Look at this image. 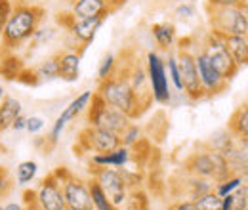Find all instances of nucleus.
<instances>
[{"instance_id": "ea45409f", "label": "nucleus", "mask_w": 248, "mask_h": 210, "mask_svg": "<svg viewBox=\"0 0 248 210\" xmlns=\"http://www.w3.org/2000/svg\"><path fill=\"white\" fill-rule=\"evenodd\" d=\"M245 0H208L206 8H229V6H241Z\"/></svg>"}, {"instance_id": "1a4fd4ad", "label": "nucleus", "mask_w": 248, "mask_h": 210, "mask_svg": "<svg viewBox=\"0 0 248 210\" xmlns=\"http://www.w3.org/2000/svg\"><path fill=\"white\" fill-rule=\"evenodd\" d=\"M93 180L101 185V189L105 191V195L109 197V201L121 209L128 201V183L124 180L123 172L119 168H111V166H93L92 172Z\"/></svg>"}, {"instance_id": "ddd939ff", "label": "nucleus", "mask_w": 248, "mask_h": 210, "mask_svg": "<svg viewBox=\"0 0 248 210\" xmlns=\"http://www.w3.org/2000/svg\"><path fill=\"white\" fill-rule=\"evenodd\" d=\"M195 61H197V71H199V79H201V86L204 90V97H212L217 96L227 88V81L217 73V69L210 63V60L201 52H193Z\"/></svg>"}, {"instance_id": "9b49d317", "label": "nucleus", "mask_w": 248, "mask_h": 210, "mask_svg": "<svg viewBox=\"0 0 248 210\" xmlns=\"http://www.w3.org/2000/svg\"><path fill=\"white\" fill-rule=\"evenodd\" d=\"M69 17H60V23H63L67 31H69V34L73 36V40H75V44H78L80 46V52L82 50H86L88 46H90V42H92L93 38H95V34H97V31L99 27L103 25V17H92V19H75L71 14H67Z\"/></svg>"}, {"instance_id": "dca6fc26", "label": "nucleus", "mask_w": 248, "mask_h": 210, "mask_svg": "<svg viewBox=\"0 0 248 210\" xmlns=\"http://www.w3.org/2000/svg\"><path fill=\"white\" fill-rule=\"evenodd\" d=\"M80 50H63L58 54V63H60V79L65 82H77L80 77Z\"/></svg>"}, {"instance_id": "9d476101", "label": "nucleus", "mask_w": 248, "mask_h": 210, "mask_svg": "<svg viewBox=\"0 0 248 210\" xmlns=\"http://www.w3.org/2000/svg\"><path fill=\"white\" fill-rule=\"evenodd\" d=\"M78 144L84 151H93V153H109L121 147V136L115 132H109L105 128L97 126H86L80 132Z\"/></svg>"}, {"instance_id": "2f4dec72", "label": "nucleus", "mask_w": 248, "mask_h": 210, "mask_svg": "<svg viewBox=\"0 0 248 210\" xmlns=\"http://www.w3.org/2000/svg\"><path fill=\"white\" fill-rule=\"evenodd\" d=\"M241 185H243V176L233 174V176H229L227 180L216 183L214 191H216L219 197H225V195H229V193H235V191H237Z\"/></svg>"}, {"instance_id": "58836bf2", "label": "nucleus", "mask_w": 248, "mask_h": 210, "mask_svg": "<svg viewBox=\"0 0 248 210\" xmlns=\"http://www.w3.org/2000/svg\"><path fill=\"white\" fill-rule=\"evenodd\" d=\"M10 189H12V180L6 172V168L0 166V199H4L10 193Z\"/></svg>"}, {"instance_id": "a878e982", "label": "nucleus", "mask_w": 248, "mask_h": 210, "mask_svg": "<svg viewBox=\"0 0 248 210\" xmlns=\"http://www.w3.org/2000/svg\"><path fill=\"white\" fill-rule=\"evenodd\" d=\"M40 84L42 82H54L60 79V63H58V56H52L48 60H44L36 69H34Z\"/></svg>"}, {"instance_id": "412c9836", "label": "nucleus", "mask_w": 248, "mask_h": 210, "mask_svg": "<svg viewBox=\"0 0 248 210\" xmlns=\"http://www.w3.org/2000/svg\"><path fill=\"white\" fill-rule=\"evenodd\" d=\"M92 96H93V92L90 90H84V92H80L65 109L62 111V115H60V119L65 120L67 124L71 122V120H75L78 115H82L86 109H88V105H90V101H92Z\"/></svg>"}, {"instance_id": "423d86ee", "label": "nucleus", "mask_w": 248, "mask_h": 210, "mask_svg": "<svg viewBox=\"0 0 248 210\" xmlns=\"http://www.w3.org/2000/svg\"><path fill=\"white\" fill-rule=\"evenodd\" d=\"M86 111H88V126L105 128V130L115 132L119 136L123 134L124 130L128 128V124H130V117L124 115L123 111L107 105L97 92H93L92 101H90Z\"/></svg>"}, {"instance_id": "4be33fe9", "label": "nucleus", "mask_w": 248, "mask_h": 210, "mask_svg": "<svg viewBox=\"0 0 248 210\" xmlns=\"http://www.w3.org/2000/svg\"><path fill=\"white\" fill-rule=\"evenodd\" d=\"M223 42L239 67L248 65V36H223Z\"/></svg>"}, {"instance_id": "f257e3e1", "label": "nucleus", "mask_w": 248, "mask_h": 210, "mask_svg": "<svg viewBox=\"0 0 248 210\" xmlns=\"http://www.w3.org/2000/svg\"><path fill=\"white\" fill-rule=\"evenodd\" d=\"M42 17H44V8L36 4H29V2L14 4V10L0 34L4 52H16L25 42H29L34 31L38 29Z\"/></svg>"}, {"instance_id": "c85d7f7f", "label": "nucleus", "mask_w": 248, "mask_h": 210, "mask_svg": "<svg viewBox=\"0 0 248 210\" xmlns=\"http://www.w3.org/2000/svg\"><path fill=\"white\" fill-rule=\"evenodd\" d=\"M166 73H168V79L172 82V86L178 92H184V82H182V75H180V67H178V60H176V54H170L166 60Z\"/></svg>"}, {"instance_id": "393cba45", "label": "nucleus", "mask_w": 248, "mask_h": 210, "mask_svg": "<svg viewBox=\"0 0 248 210\" xmlns=\"http://www.w3.org/2000/svg\"><path fill=\"white\" fill-rule=\"evenodd\" d=\"M25 65L21 58L16 56V52H6L4 60L0 61V75L6 79V81H17L19 75L23 73Z\"/></svg>"}, {"instance_id": "f3484780", "label": "nucleus", "mask_w": 248, "mask_h": 210, "mask_svg": "<svg viewBox=\"0 0 248 210\" xmlns=\"http://www.w3.org/2000/svg\"><path fill=\"white\" fill-rule=\"evenodd\" d=\"M186 172L187 174H193V176H199V178L212 180V176H214V162H212V157H210V149L191 153L189 159L186 161Z\"/></svg>"}, {"instance_id": "09e8293b", "label": "nucleus", "mask_w": 248, "mask_h": 210, "mask_svg": "<svg viewBox=\"0 0 248 210\" xmlns=\"http://www.w3.org/2000/svg\"><path fill=\"white\" fill-rule=\"evenodd\" d=\"M25 210H42V209H38L36 205H29V207H25Z\"/></svg>"}, {"instance_id": "c03bdc74", "label": "nucleus", "mask_w": 248, "mask_h": 210, "mask_svg": "<svg viewBox=\"0 0 248 210\" xmlns=\"http://www.w3.org/2000/svg\"><path fill=\"white\" fill-rule=\"evenodd\" d=\"M23 197H25V207H29V205H34V189H27L25 193H23Z\"/></svg>"}, {"instance_id": "a18cd8bd", "label": "nucleus", "mask_w": 248, "mask_h": 210, "mask_svg": "<svg viewBox=\"0 0 248 210\" xmlns=\"http://www.w3.org/2000/svg\"><path fill=\"white\" fill-rule=\"evenodd\" d=\"M4 210H25V207L19 205V203H6V205H4Z\"/></svg>"}, {"instance_id": "4468645a", "label": "nucleus", "mask_w": 248, "mask_h": 210, "mask_svg": "<svg viewBox=\"0 0 248 210\" xmlns=\"http://www.w3.org/2000/svg\"><path fill=\"white\" fill-rule=\"evenodd\" d=\"M113 12L109 0H75L71 6V16L75 19H92L107 17Z\"/></svg>"}, {"instance_id": "79ce46f5", "label": "nucleus", "mask_w": 248, "mask_h": 210, "mask_svg": "<svg viewBox=\"0 0 248 210\" xmlns=\"http://www.w3.org/2000/svg\"><path fill=\"white\" fill-rule=\"evenodd\" d=\"M25 128H27V117L21 113V115L16 119V122L12 124V130H14V132H23Z\"/></svg>"}, {"instance_id": "cd10ccee", "label": "nucleus", "mask_w": 248, "mask_h": 210, "mask_svg": "<svg viewBox=\"0 0 248 210\" xmlns=\"http://www.w3.org/2000/svg\"><path fill=\"white\" fill-rule=\"evenodd\" d=\"M88 189H90V197H92L93 209L95 210H119L109 201V197L105 195V191L101 189V185L93 180V178L88 180Z\"/></svg>"}, {"instance_id": "f704fd0d", "label": "nucleus", "mask_w": 248, "mask_h": 210, "mask_svg": "<svg viewBox=\"0 0 248 210\" xmlns=\"http://www.w3.org/2000/svg\"><path fill=\"white\" fill-rule=\"evenodd\" d=\"M44 126H46V120L42 119V117H38V115H31V117H27V132L32 134V136H36V134H40L42 130H44Z\"/></svg>"}, {"instance_id": "72a5a7b5", "label": "nucleus", "mask_w": 248, "mask_h": 210, "mask_svg": "<svg viewBox=\"0 0 248 210\" xmlns=\"http://www.w3.org/2000/svg\"><path fill=\"white\" fill-rule=\"evenodd\" d=\"M115 71H117V58L113 54H107V56H103V60L97 67V79L103 81V79L111 77Z\"/></svg>"}, {"instance_id": "f03ea898", "label": "nucleus", "mask_w": 248, "mask_h": 210, "mask_svg": "<svg viewBox=\"0 0 248 210\" xmlns=\"http://www.w3.org/2000/svg\"><path fill=\"white\" fill-rule=\"evenodd\" d=\"M97 94L101 96V99H103L107 105H111V107L123 111L124 115H128L130 120L138 119V117L147 109V105H145V103L141 101V97L134 92V88L130 86V82L126 81V77H124V75H119L117 71H115L111 77L99 81Z\"/></svg>"}, {"instance_id": "de8ad7c7", "label": "nucleus", "mask_w": 248, "mask_h": 210, "mask_svg": "<svg viewBox=\"0 0 248 210\" xmlns=\"http://www.w3.org/2000/svg\"><path fill=\"white\" fill-rule=\"evenodd\" d=\"M124 2H126V0H109V4H111V8H113V10H115L117 6H121V4H124Z\"/></svg>"}, {"instance_id": "3c124183", "label": "nucleus", "mask_w": 248, "mask_h": 210, "mask_svg": "<svg viewBox=\"0 0 248 210\" xmlns=\"http://www.w3.org/2000/svg\"><path fill=\"white\" fill-rule=\"evenodd\" d=\"M245 210H248V207H247V209H245Z\"/></svg>"}, {"instance_id": "0eeeda50", "label": "nucleus", "mask_w": 248, "mask_h": 210, "mask_svg": "<svg viewBox=\"0 0 248 210\" xmlns=\"http://www.w3.org/2000/svg\"><path fill=\"white\" fill-rule=\"evenodd\" d=\"M178 67H180V75H182V82H184V94L191 101H201L204 99V90L201 86V79H199V71H197V61L195 54L191 52V48L187 46V40L180 42V50L176 54Z\"/></svg>"}, {"instance_id": "f8f14e48", "label": "nucleus", "mask_w": 248, "mask_h": 210, "mask_svg": "<svg viewBox=\"0 0 248 210\" xmlns=\"http://www.w3.org/2000/svg\"><path fill=\"white\" fill-rule=\"evenodd\" d=\"M34 205L42 210H67L63 199L62 183L54 174H48L34 189Z\"/></svg>"}, {"instance_id": "49530a36", "label": "nucleus", "mask_w": 248, "mask_h": 210, "mask_svg": "<svg viewBox=\"0 0 248 210\" xmlns=\"http://www.w3.org/2000/svg\"><path fill=\"white\" fill-rule=\"evenodd\" d=\"M241 10H243V14H245V17H247V21H248V0H245V2L241 4Z\"/></svg>"}, {"instance_id": "c756f323", "label": "nucleus", "mask_w": 248, "mask_h": 210, "mask_svg": "<svg viewBox=\"0 0 248 210\" xmlns=\"http://www.w3.org/2000/svg\"><path fill=\"white\" fill-rule=\"evenodd\" d=\"M56 34H58V31L54 29V27H44V25H38V29L34 31V34L31 36V42L32 46L31 48H40V46H46V44H50L54 38H56Z\"/></svg>"}, {"instance_id": "4c0bfd02", "label": "nucleus", "mask_w": 248, "mask_h": 210, "mask_svg": "<svg viewBox=\"0 0 248 210\" xmlns=\"http://www.w3.org/2000/svg\"><path fill=\"white\" fill-rule=\"evenodd\" d=\"M176 17L180 19H193L195 17V6L191 2H184L176 8Z\"/></svg>"}, {"instance_id": "e433bc0d", "label": "nucleus", "mask_w": 248, "mask_h": 210, "mask_svg": "<svg viewBox=\"0 0 248 210\" xmlns=\"http://www.w3.org/2000/svg\"><path fill=\"white\" fill-rule=\"evenodd\" d=\"M17 81H19L21 84H25V86H38V84H40V81H38L34 69H23V73L19 75Z\"/></svg>"}, {"instance_id": "bb28decb", "label": "nucleus", "mask_w": 248, "mask_h": 210, "mask_svg": "<svg viewBox=\"0 0 248 210\" xmlns=\"http://www.w3.org/2000/svg\"><path fill=\"white\" fill-rule=\"evenodd\" d=\"M38 174V164L36 161H23L16 166V185L19 187H27L29 183L34 181Z\"/></svg>"}, {"instance_id": "a211bd4d", "label": "nucleus", "mask_w": 248, "mask_h": 210, "mask_svg": "<svg viewBox=\"0 0 248 210\" xmlns=\"http://www.w3.org/2000/svg\"><path fill=\"white\" fill-rule=\"evenodd\" d=\"M132 159V149L130 147H117L109 153H93L92 164L93 166H111V168H124Z\"/></svg>"}, {"instance_id": "473e14b6", "label": "nucleus", "mask_w": 248, "mask_h": 210, "mask_svg": "<svg viewBox=\"0 0 248 210\" xmlns=\"http://www.w3.org/2000/svg\"><path fill=\"white\" fill-rule=\"evenodd\" d=\"M195 207H197V210H219V207H221V197L212 189L210 193L195 199Z\"/></svg>"}, {"instance_id": "c9c22d12", "label": "nucleus", "mask_w": 248, "mask_h": 210, "mask_svg": "<svg viewBox=\"0 0 248 210\" xmlns=\"http://www.w3.org/2000/svg\"><path fill=\"white\" fill-rule=\"evenodd\" d=\"M12 10H14V2L12 0H0V34L4 31V25H6Z\"/></svg>"}, {"instance_id": "2eb2a0df", "label": "nucleus", "mask_w": 248, "mask_h": 210, "mask_svg": "<svg viewBox=\"0 0 248 210\" xmlns=\"http://www.w3.org/2000/svg\"><path fill=\"white\" fill-rule=\"evenodd\" d=\"M126 77V81L130 82V86L134 88V92L141 97V101L145 105H149V99H153L151 96V88H149V79H147V71L145 67H141L140 63H132L124 73H121Z\"/></svg>"}, {"instance_id": "39448f33", "label": "nucleus", "mask_w": 248, "mask_h": 210, "mask_svg": "<svg viewBox=\"0 0 248 210\" xmlns=\"http://www.w3.org/2000/svg\"><path fill=\"white\" fill-rule=\"evenodd\" d=\"M210 31L219 36H248V21L241 6L206 8Z\"/></svg>"}, {"instance_id": "a19ab883", "label": "nucleus", "mask_w": 248, "mask_h": 210, "mask_svg": "<svg viewBox=\"0 0 248 210\" xmlns=\"http://www.w3.org/2000/svg\"><path fill=\"white\" fill-rule=\"evenodd\" d=\"M170 210H197L195 207V201H189V199H182V201H178L176 205H172Z\"/></svg>"}, {"instance_id": "8fccbe9b", "label": "nucleus", "mask_w": 248, "mask_h": 210, "mask_svg": "<svg viewBox=\"0 0 248 210\" xmlns=\"http://www.w3.org/2000/svg\"><path fill=\"white\" fill-rule=\"evenodd\" d=\"M6 97V94H4V88H2V84H0V101Z\"/></svg>"}, {"instance_id": "20e7f679", "label": "nucleus", "mask_w": 248, "mask_h": 210, "mask_svg": "<svg viewBox=\"0 0 248 210\" xmlns=\"http://www.w3.org/2000/svg\"><path fill=\"white\" fill-rule=\"evenodd\" d=\"M201 52L210 60V63L216 67L217 73L227 82H231L237 77V73L241 71V67L235 63L233 56L229 54V50H227V46L223 42V36H219L212 31H208L204 34V38L201 42Z\"/></svg>"}, {"instance_id": "37998d69", "label": "nucleus", "mask_w": 248, "mask_h": 210, "mask_svg": "<svg viewBox=\"0 0 248 210\" xmlns=\"http://www.w3.org/2000/svg\"><path fill=\"white\" fill-rule=\"evenodd\" d=\"M233 207H235V195L233 193L221 197V207H219V210H233Z\"/></svg>"}, {"instance_id": "5701e85b", "label": "nucleus", "mask_w": 248, "mask_h": 210, "mask_svg": "<svg viewBox=\"0 0 248 210\" xmlns=\"http://www.w3.org/2000/svg\"><path fill=\"white\" fill-rule=\"evenodd\" d=\"M151 34L155 38L156 46L162 50H170L176 44V27L170 21H162L151 25Z\"/></svg>"}, {"instance_id": "aec40b11", "label": "nucleus", "mask_w": 248, "mask_h": 210, "mask_svg": "<svg viewBox=\"0 0 248 210\" xmlns=\"http://www.w3.org/2000/svg\"><path fill=\"white\" fill-rule=\"evenodd\" d=\"M227 130L233 134L237 142H248V103L235 109V113L229 119Z\"/></svg>"}, {"instance_id": "b1692460", "label": "nucleus", "mask_w": 248, "mask_h": 210, "mask_svg": "<svg viewBox=\"0 0 248 210\" xmlns=\"http://www.w3.org/2000/svg\"><path fill=\"white\" fill-rule=\"evenodd\" d=\"M186 193H184V197L189 199V201H195V199H199V197H202V195H206V193H210L212 189H214V181L208 180V178H199V176H193V174H189L186 180Z\"/></svg>"}, {"instance_id": "6e6552de", "label": "nucleus", "mask_w": 248, "mask_h": 210, "mask_svg": "<svg viewBox=\"0 0 248 210\" xmlns=\"http://www.w3.org/2000/svg\"><path fill=\"white\" fill-rule=\"evenodd\" d=\"M145 71L149 79V88L151 96L156 103H170L172 94H170V79L166 73V63L164 58H160L156 52H147L145 56Z\"/></svg>"}, {"instance_id": "6ab92c4d", "label": "nucleus", "mask_w": 248, "mask_h": 210, "mask_svg": "<svg viewBox=\"0 0 248 210\" xmlns=\"http://www.w3.org/2000/svg\"><path fill=\"white\" fill-rule=\"evenodd\" d=\"M23 113V105L17 97L14 96H6L0 101V132L12 130V124L16 122V119Z\"/></svg>"}, {"instance_id": "7c9ffc66", "label": "nucleus", "mask_w": 248, "mask_h": 210, "mask_svg": "<svg viewBox=\"0 0 248 210\" xmlns=\"http://www.w3.org/2000/svg\"><path fill=\"white\" fill-rule=\"evenodd\" d=\"M140 142H141V128H140L138 124H132V122H130L128 128L121 134V145L132 149V147H136Z\"/></svg>"}, {"instance_id": "7ed1b4c3", "label": "nucleus", "mask_w": 248, "mask_h": 210, "mask_svg": "<svg viewBox=\"0 0 248 210\" xmlns=\"http://www.w3.org/2000/svg\"><path fill=\"white\" fill-rule=\"evenodd\" d=\"M52 174L56 176V180L62 183L63 199H65L67 210H95L92 197H90L88 181L71 174L65 166L56 168Z\"/></svg>"}]
</instances>
